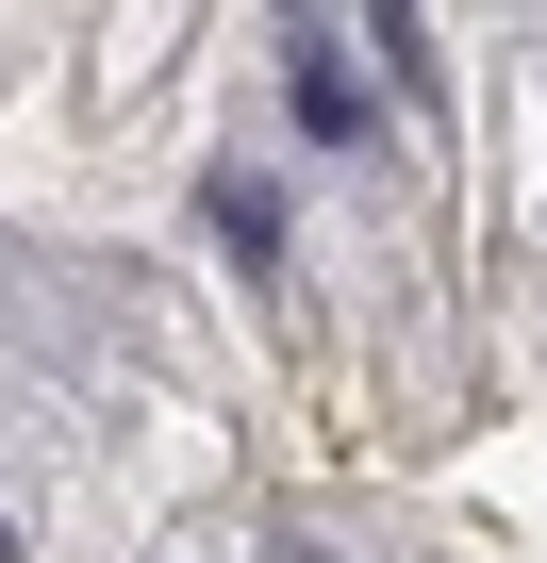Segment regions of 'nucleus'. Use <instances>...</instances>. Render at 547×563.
<instances>
[{"instance_id": "1", "label": "nucleus", "mask_w": 547, "mask_h": 563, "mask_svg": "<svg viewBox=\"0 0 547 563\" xmlns=\"http://www.w3.org/2000/svg\"><path fill=\"white\" fill-rule=\"evenodd\" d=\"M199 216H216L232 265H283V199H265V183H199Z\"/></svg>"}, {"instance_id": "2", "label": "nucleus", "mask_w": 547, "mask_h": 563, "mask_svg": "<svg viewBox=\"0 0 547 563\" xmlns=\"http://www.w3.org/2000/svg\"><path fill=\"white\" fill-rule=\"evenodd\" d=\"M365 51L398 67V100H448V67H431V18H415V0H365Z\"/></svg>"}, {"instance_id": "3", "label": "nucleus", "mask_w": 547, "mask_h": 563, "mask_svg": "<svg viewBox=\"0 0 547 563\" xmlns=\"http://www.w3.org/2000/svg\"><path fill=\"white\" fill-rule=\"evenodd\" d=\"M299 133H316V150H349V133H365V84H349L332 51H299Z\"/></svg>"}, {"instance_id": "4", "label": "nucleus", "mask_w": 547, "mask_h": 563, "mask_svg": "<svg viewBox=\"0 0 547 563\" xmlns=\"http://www.w3.org/2000/svg\"><path fill=\"white\" fill-rule=\"evenodd\" d=\"M265 563H332V547H265Z\"/></svg>"}, {"instance_id": "5", "label": "nucleus", "mask_w": 547, "mask_h": 563, "mask_svg": "<svg viewBox=\"0 0 547 563\" xmlns=\"http://www.w3.org/2000/svg\"><path fill=\"white\" fill-rule=\"evenodd\" d=\"M0 563H18V547H0Z\"/></svg>"}]
</instances>
